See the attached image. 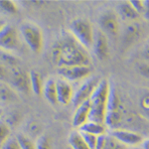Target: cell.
I'll use <instances>...</instances> for the list:
<instances>
[{
	"label": "cell",
	"mask_w": 149,
	"mask_h": 149,
	"mask_svg": "<svg viewBox=\"0 0 149 149\" xmlns=\"http://www.w3.org/2000/svg\"><path fill=\"white\" fill-rule=\"evenodd\" d=\"M10 137V128L8 123L0 120V145Z\"/></svg>",
	"instance_id": "484cf974"
},
{
	"label": "cell",
	"mask_w": 149,
	"mask_h": 149,
	"mask_svg": "<svg viewBox=\"0 0 149 149\" xmlns=\"http://www.w3.org/2000/svg\"><path fill=\"white\" fill-rule=\"evenodd\" d=\"M29 78H30V90L36 95H42L43 88H44V81L41 74L37 71L29 72Z\"/></svg>",
	"instance_id": "ac0fdd59"
},
{
	"label": "cell",
	"mask_w": 149,
	"mask_h": 149,
	"mask_svg": "<svg viewBox=\"0 0 149 149\" xmlns=\"http://www.w3.org/2000/svg\"><path fill=\"white\" fill-rule=\"evenodd\" d=\"M7 83L12 88L20 93H28L30 90V78L29 73L21 67L9 70V79Z\"/></svg>",
	"instance_id": "52a82bcc"
},
{
	"label": "cell",
	"mask_w": 149,
	"mask_h": 149,
	"mask_svg": "<svg viewBox=\"0 0 149 149\" xmlns=\"http://www.w3.org/2000/svg\"><path fill=\"white\" fill-rule=\"evenodd\" d=\"M9 79V69H7L4 65L0 63V81L7 83Z\"/></svg>",
	"instance_id": "d6a6232c"
},
{
	"label": "cell",
	"mask_w": 149,
	"mask_h": 149,
	"mask_svg": "<svg viewBox=\"0 0 149 149\" xmlns=\"http://www.w3.org/2000/svg\"><path fill=\"white\" fill-rule=\"evenodd\" d=\"M69 33L78 41L85 49L93 48L95 39V30L92 23L84 18L74 19L70 23Z\"/></svg>",
	"instance_id": "277c9868"
},
{
	"label": "cell",
	"mask_w": 149,
	"mask_h": 149,
	"mask_svg": "<svg viewBox=\"0 0 149 149\" xmlns=\"http://www.w3.org/2000/svg\"><path fill=\"white\" fill-rule=\"evenodd\" d=\"M0 9L9 14H16L18 12V6L16 2L11 0H2L0 1Z\"/></svg>",
	"instance_id": "603a6c76"
},
{
	"label": "cell",
	"mask_w": 149,
	"mask_h": 149,
	"mask_svg": "<svg viewBox=\"0 0 149 149\" xmlns=\"http://www.w3.org/2000/svg\"><path fill=\"white\" fill-rule=\"evenodd\" d=\"M2 116H3V109H2V107H0V120H1Z\"/></svg>",
	"instance_id": "ab89813d"
},
{
	"label": "cell",
	"mask_w": 149,
	"mask_h": 149,
	"mask_svg": "<svg viewBox=\"0 0 149 149\" xmlns=\"http://www.w3.org/2000/svg\"><path fill=\"white\" fill-rule=\"evenodd\" d=\"M137 70L139 74L144 78L149 79V63H141L138 65Z\"/></svg>",
	"instance_id": "1f68e13d"
},
{
	"label": "cell",
	"mask_w": 149,
	"mask_h": 149,
	"mask_svg": "<svg viewBox=\"0 0 149 149\" xmlns=\"http://www.w3.org/2000/svg\"><path fill=\"white\" fill-rule=\"evenodd\" d=\"M104 149H128V147L123 145L119 141H117L116 139L113 138L109 134V135H107V140Z\"/></svg>",
	"instance_id": "d4e9b609"
},
{
	"label": "cell",
	"mask_w": 149,
	"mask_h": 149,
	"mask_svg": "<svg viewBox=\"0 0 149 149\" xmlns=\"http://www.w3.org/2000/svg\"><path fill=\"white\" fill-rule=\"evenodd\" d=\"M83 138L85 139L86 143L88 144V146L90 147V149H95V145H97V135H93V134H88V133H83L81 132Z\"/></svg>",
	"instance_id": "f1b7e54d"
},
{
	"label": "cell",
	"mask_w": 149,
	"mask_h": 149,
	"mask_svg": "<svg viewBox=\"0 0 149 149\" xmlns=\"http://www.w3.org/2000/svg\"><path fill=\"white\" fill-rule=\"evenodd\" d=\"M20 34L23 40L35 54H40L44 47V35L43 31L34 22H24L20 27Z\"/></svg>",
	"instance_id": "5b68a950"
},
{
	"label": "cell",
	"mask_w": 149,
	"mask_h": 149,
	"mask_svg": "<svg viewBox=\"0 0 149 149\" xmlns=\"http://www.w3.org/2000/svg\"><path fill=\"white\" fill-rule=\"evenodd\" d=\"M141 145V149H149V138L147 139H143Z\"/></svg>",
	"instance_id": "74e56055"
},
{
	"label": "cell",
	"mask_w": 149,
	"mask_h": 149,
	"mask_svg": "<svg viewBox=\"0 0 149 149\" xmlns=\"http://www.w3.org/2000/svg\"><path fill=\"white\" fill-rule=\"evenodd\" d=\"M52 61L58 68L72 66H91L88 50L70 34L63 33L52 48Z\"/></svg>",
	"instance_id": "6da1fadb"
},
{
	"label": "cell",
	"mask_w": 149,
	"mask_h": 149,
	"mask_svg": "<svg viewBox=\"0 0 149 149\" xmlns=\"http://www.w3.org/2000/svg\"><path fill=\"white\" fill-rule=\"evenodd\" d=\"M20 48V35L14 26L5 24L0 30V51L13 53Z\"/></svg>",
	"instance_id": "8992f818"
},
{
	"label": "cell",
	"mask_w": 149,
	"mask_h": 149,
	"mask_svg": "<svg viewBox=\"0 0 149 149\" xmlns=\"http://www.w3.org/2000/svg\"><path fill=\"white\" fill-rule=\"evenodd\" d=\"M92 68L91 66H72L58 68V74L67 81H78L86 80L91 77Z\"/></svg>",
	"instance_id": "9c48e42d"
},
{
	"label": "cell",
	"mask_w": 149,
	"mask_h": 149,
	"mask_svg": "<svg viewBox=\"0 0 149 149\" xmlns=\"http://www.w3.org/2000/svg\"><path fill=\"white\" fill-rule=\"evenodd\" d=\"M130 149H141V147H138L137 146V147H131Z\"/></svg>",
	"instance_id": "60d3db41"
},
{
	"label": "cell",
	"mask_w": 149,
	"mask_h": 149,
	"mask_svg": "<svg viewBox=\"0 0 149 149\" xmlns=\"http://www.w3.org/2000/svg\"><path fill=\"white\" fill-rule=\"evenodd\" d=\"M140 107L144 111L146 116L149 118V95H146L141 97L140 100Z\"/></svg>",
	"instance_id": "4dcf8cb0"
},
{
	"label": "cell",
	"mask_w": 149,
	"mask_h": 149,
	"mask_svg": "<svg viewBox=\"0 0 149 149\" xmlns=\"http://www.w3.org/2000/svg\"><path fill=\"white\" fill-rule=\"evenodd\" d=\"M28 130L31 134H33V135H35V134H39L41 132V126L37 123V122L32 121V122L29 123Z\"/></svg>",
	"instance_id": "e575fe53"
},
{
	"label": "cell",
	"mask_w": 149,
	"mask_h": 149,
	"mask_svg": "<svg viewBox=\"0 0 149 149\" xmlns=\"http://www.w3.org/2000/svg\"><path fill=\"white\" fill-rule=\"evenodd\" d=\"M107 134H102V135L97 136V145H95V149H104L105 144H107Z\"/></svg>",
	"instance_id": "836d02e7"
},
{
	"label": "cell",
	"mask_w": 149,
	"mask_h": 149,
	"mask_svg": "<svg viewBox=\"0 0 149 149\" xmlns=\"http://www.w3.org/2000/svg\"><path fill=\"white\" fill-rule=\"evenodd\" d=\"M100 30L105 35L116 36L119 32V20L117 14L113 11H104L98 18Z\"/></svg>",
	"instance_id": "30bf717a"
},
{
	"label": "cell",
	"mask_w": 149,
	"mask_h": 149,
	"mask_svg": "<svg viewBox=\"0 0 149 149\" xmlns=\"http://www.w3.org/2000/svg\"><path fill=\"white\" fill-rule=\"evenodd\" d=\"M56 85H57L58 102L63 105H68L73 100L74 93L71 83L67 81L64 79H59V80H56Z\"/></svg>",
	"instance_id": "4fadbf2b"
},
{
	"label": "cell",
	"mask_w": 149,
	"mask_h": 149,
	"mask_svg": "<svg viewBox=\"0 0 149 149\" xmlns=\"http://www.w3.org/2000/svg\"><path fill=\"white\" fill-rule=\"evenodd\" d=\"M43 95L51 104H58V95H57V85L56 80L54 79H48L44 83V88H43Z\"/></svg>",
	"instance_id": "e0dca14e"
},
{
	"label": "cell",
	"mask_w": 149,
	"mask_h": 149,
	"mask_svg": "<svg viewBox=\"0 0 149 149\" xmlns=\"http://www.w3.org/2000/svg\"><path fill=\"white\" fill-rule=\"evenodd\" d=\"M68 141L72 149H90L79 130L71 132L69 135Z\"/></svg>",
	"instance_id": "44dd1931"
},
{
	"label": "cell",
	"mask_w": 149,
	"mask_h": 149,
	"mask_svg": "<svg viewBox=\"0 0 149 149\" xmlns=\"http://www.w3.org/2000/svg\"><path fill=\"white\" fill-rule=\"evenodd\" d=\"M117 12H118L119 16L122 17L125 20L128 21H134L135 22L137 19L141 17L140 15L134 10L129 1H122L117 6Z\"/></svg>",
	"instance_id": "2e32d148"
},
{
	"label": "cell",
	"mask_w": 149,
	"mask_h": 149,
	"mask_svg": "<svg viewBox=\"0 0 149 149\" xmlns=\"http://www.w3.org/2000/svg\"><path fill=\"white\" fill-rule=\"evenodd\" d=\"M141 17H143L144 20L149 22V0L144 1V11Z\"/></svg>",
	"instance_id": "d590c367"
},
{
	"label": "cell",
	"mask_w": 149,
	"mask_h": 149,
	"mask_svg": "<svg viewBox=\"0 0 149 149\" xmlns=\"http://www.w3.org/2000/svg\"><path fill=\"white\" fill-rule=\"evenodd\" d=\"M110 83L107 79L100 81L95 93L90 98L91 103V115L90 120L97 123L104 124L105 112H107V102H109Z\"/></svg>",
	"instance_id": "7a4b0ae2"
},
{
	"label": "cell",
	"mask_w": 149,
	"mask_h": 149,
	"mask_svg": "<svg viewBox=\"0 0 149 149\" xmlns=\"http://www.w3.org/2000/svg\"><path fill=\"white\" fill-rule=\"evenodd\" d=\"M78 130L80 132H83V133H88V134H93V135L100 136L102 135V134H105L107 127H105L104 124L88 120L80 129H78Z\"/></svg>",
	"instance_id": "d6986e66"
},
{
	"label": "cell",
	"mask_w": 149,
	"mask_h": 149,
	"mask_svg": "<svg viewBox=\"0 0 149 149\" xmlns=\"http://www.w3.org/2000/svg\"><path fill=\"white\" fill-rule=\"evenodd\" d=\"M141 34H142V29H141L140 25L135 22L130 23L128 26H126L125 30L123 32V36H122L123 45L125 47H128L134 44L139 40Z\"/></svg>",
	"instance_id": "9a60e30c"
},
{
	"label": "cell",
	"mask_w": 149,
	"mask_h": 149,
	"mask_svg": "<svg viewBox=\"0 0 149 149\" xmlns=\"http://www.w3.org/2000/svg\"><path fill=\"white\" fill-rule=\"evenodd\" d=\"M16 138H17L21 149H37L36 142H34L29 136L25 135V134H18Z\"/></svg>",
	"instance_id": "7402d4cb"
},
{
	"label": "cell",
	"mask_w": 149,
	"mask_h": 149,
	"mask_svg": "<svg viewBox=\"0 0 149 149\" xmlns=\"http://www.w3.org/2000/svg\"><path fill=\"white\" fill-rule=\"evenodd\" d=\"M36 147L37 149H52L50 138L46 135H41L36 141Z\"/></svg>",
	"instance_id": "4316f807"
},
{
	"label": "cell",
	"mask_w": 149,
	"mask_h": 149,
	"mask_svg": "<svg viewBox=\"0 0 149 149\" xmlns=\"http://www.w3.org/2000/svg\"><path fill=\"white\" fill-rule=\"evenodd\" d=\"M100 79L97 77H93V78H88L81 85L80 88L74 93V97L72 103L74 107H79L83 102L90 100V98L92 97L93 93H95V88H97V85L100 84Z\"/></svg>",
	"instance_id": "ba28073f"
},
{
	"label": "cell",
	"mask_w": 149,
	"mask_h": 149,
	"mask_svg": "<svg viewBox=\"0 0 149 149\" xmlns=\"http://www.w3.org/2000/svg\"><path fill=\"white\" fill-rule=\"evenodd\" d=\"M142 54H143V57L145 58L146 60H148V61H149V42L145 45V46H144Z\"/></svg>",
	"instance_id": "8d00e7d4"
},
{
	"label": "cell",
	"mask_w": 149,
	"mask_h": 149,
	"mask_svg": "<svg viewBox=\"0 0 149 149\" xmlns=\"http://www.w3.org/2000/svg\"><path fill=\"white\" fill-rule=\"evenodd\" d=\"M129 2H130L132 7L134 8V10L137 12L140 16H142V13L144 11V1H141V0H131Z\"/></svg>",
	"instance_id": "f546056e"
},
{
	"label": "cell",
	"mask_w": 149,
	"mask_h": 149,
	"mask_svg": "<svg viewBox=\"0 0 149 149\" xmlns=\"http://www.w3.org/2000/svg\"><path fill=\"white\" fill-rule=\"evenodd\" d=\"M110 135L113 138L116 139L125 146H130V147H137L140 145L143 141V137L140 133L135 131H131L128 129L117 128L114 130H111Z\"/></svg>",
	"instance_id": "8fae6325"
},
{
	"label": "cell",
	"mask_w": 149,
	"mask_h": 149,
	"mask_svg": "<svg viewBox=\"0 0 149 149\" xmlns=\"http://www.w3.org/2000/svg\"><path fill=\"white\" fill-rule=\"evenodd\" d=\"M0 63L6 67L7 69H13L20 67V59L15 56L13 53H8L4 51H0Z\"/></svg>",
	"instance_id": "ffe728a7"
},
{
	"label": "cell",
	"mask_w": 149,
	"mask_h": 149,
	"mask_svg": "<svg viewBox=\"0 0 149 149\" xmlns=\"http://www.w3.org/2000/svg\"><path fill=\"white\" fill-rule=\"evenodd\" d=\"M5 22H4V21L3 20H2V19H0V30H1V29H2V27H3V26L4 25H5Z\"/></svg>",
	"instance_id": "f35d334b"
},
{
	"label": "cell",
	"mask_w": 149,
	"mask_h": 149,
	"mask_svg": "<svg viewBox=\"0 0 149 149\" xmlns=\"http://www.w3.org/2000/svg\"><path fill=\"white\" fill-rule=\"evenodd\" d=\"M91 115V103L90 100L83 102L79 107H76V110L74 112L73 119H72V124L74 128L80 129L85 123L90 120Z\"/></svg>",
	"instance_id": "5bb4252c"
},
{
	"label": "cell",
	"mask_w": 149,
	"mask_h": 149,
	"mask_svg": "<svg viewBox=\"0 0 149 149\" xmlns=\"http://www.w3.org/2000/svg\"><path fill=\"white\" fill-rule=\"evenodd\" d=\"M123 105L118 92L113 84L109 86V102H107V112H105L104 125L110 130L119 128L123 120Z\"/></svg>",
	"instance_id": "3957f363"
},
{
	"label": "cell",
	"mask_w": 149,
	"mask_h": 149,
	"mask_svg": "<svg viewBox=\"0 0 149 149\" xmlns=\"http://www.w3.org/2000/svg\"><path fill=\"white\" fill-rule=\"evenodd\" d=\"M15 98V93L10 86H4L0 88V102H11Z\"/></svg>",
	"instance_id": "cb8c5ba5"
},
{
	"label": "cell",
	"mask_w": 149,
	"mask_h": 149,
	"mask_svg": "<svg viewBox=\"0 0 149 149\" xmlns=\"http://www.w3.org/2000/svg\"><path fill=\"white\" fill-rule=\"evenodd\" d=\"M93 53L100 61H105L109 56V47L107 36L100 30L95 32V39L93 44Z\"/></svg>",
	"instance_id": "7c38bea8"
},
{
	"label": "cell",
	"mask_w": 149,
	"mask_h": 149,
	"mask_svg": "<svg viewBox=\"0 0 149 149\" xmlns=\"http://www.w3.org/2000/svg\"><path fill=\"white\" fill-rule=\"evenodd\" d=\"M1 149H21L16 137H9L1 144Z\"/></svg>",
	"instance_id": "83f0119b"
}]
</instances>
